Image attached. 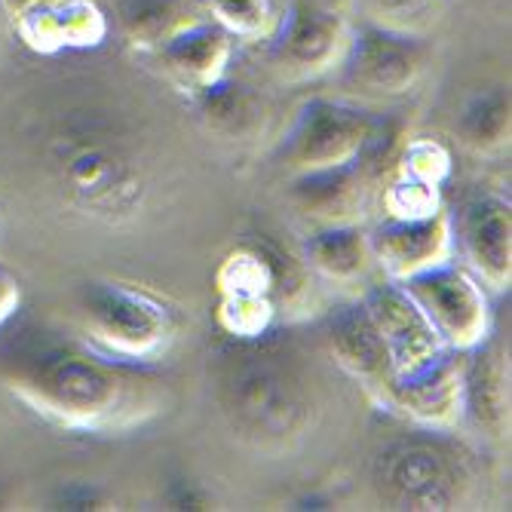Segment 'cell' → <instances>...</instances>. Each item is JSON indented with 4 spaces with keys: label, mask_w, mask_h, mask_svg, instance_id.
Masks as SVG:
<instances>
[{
    "label": "cell",
    "mask_w": 512,
    "mask_h": 512,
    "mask_svg": "<svg viewBox=\"0 0 512 512\" xmlns=\"http://www.w3.org/2000/svg\"><path fill=\"white\" fill-rule=\"evenodd\" d=\"M117 16L126 40L132 46H142V50H154V53L175 31L197 19L184 7V0H120Z\"/></svg>",
    "instance_id": "cell-20"
},
{
    "label": "cell",
    "mask_w": 512,
    "mask_h": 512,
    "mask_svg": "<svg viewBox=\"0 0 512 512\" xmlns=\"http://www.w3.org/2000/svg\"><path fill=\"white\" fill-rule=\"evenodd\" d=\"M292 200L316 221V227L353 224L368 200V163L359 160L338 169L292 175Z\"/></svg>",
    "instance_id": "cell-18"
},
{
    "label": "cell",
    "mask_w": 512,
    "mask_h": 512,
    "mask_svg": "<svg viewBox=\"0 0 512 512\" xmlns=\"http://www.w3.org/2000/svg\"><path fill=\"white\" fill-rule=\"evenodd\" d=\"M371 261L387 279L405 283L408 276L424 273L451 261L454 255V227L451 212L436 209L421 218H384L368 234Z\"/></svg>",
    "instance_id": "cell-11"
},
{
    "label": "cell",
    "mask_w": 512,
    "mask_h": 512,
    "mask_svg": "<svg viewBox=\"0 0 512 512\" xmlns=\"http://www.w3.org/2000/svg\"><path fill=\"white\" fill-rule=\"evenodd\" d=\"M350 31L347 16L325 0H292L267 37V53L286 77H319L341 68Z\"/></svg>",
    "instance_id": "cell-8"
},
{
    "label": "cell",
    "mask_w": 512,
    "mask_h": 512,
    "mask_svg": "<svg viewBox=\"0 0 512 512\" xmlns=\"http://www.w3.org/2000/svg\"><path fill=\"white\" fill-rule=\"evenodd\" d=\"M350 7L365 25L427 37L439 19L442 0H350Z\"/></svg>",
    "instance_id": "cell-22"
},
{
    "label": "cell",
    "mask_w": 512,
    "mask_h": 512,
    "mask_svg": "<svg viewBox=\"0 0 512 512\" xmlns=\"http://www.w3.org/2000/svg\"><path fill=\"white\" fill-rule=\"evenodd\" d=\"M197 99L203 105L206 120L227 135H243L258 120L255 96L240 83H227V77L218 80L215 86L203 89Z\"/></svg>",
    "instance_id": "cell-24"
},
{
    "label": "cell",
    "mask_w": 512,
    "mask_h": 512,
    "mask_svg": "<svg viewBox=\"0 0 512 512\" xmlns=\"http://www.w3.org/2000/svg\"><path fill=\"white\" fill-rule=\"evenodd\" d=\"M212 396L230 436L261 457L292 454L316 424L304 371L264 338L234 341L215 356Z\"/></svg>",
    "instance_id": "cell-2"
},
{
    "label": "cell",
    "mask_w": 512,
    "mask_h": 512,
    "mask_svg": "<svg viewBox=\"0 0 512 512\" xmlns=\"http://www.w3.org/2000/svg\"><path fill=\"white\" fill-rule=\"evenodd\" d=\"M430 68V43L417 34H399L378 25L350 31V43L341 62V80L365 96H405L424 80Z\"/></svg>",
    "instance_id": "cell-9"
},
{
    "label": "cell",
    "mask_w": 512,
    "mask_h": 512,
    "mask_svg": "<svg viewBox=\"0 0 512 512\" xmlns=\"http://www.w3.org/2000/svg\"><path fill=\"white\" fill-rule=\"evenodd\" d=\"M40 4H46V0H0V7H4V10L10 13V19H19L22 13L40 7Z\"/></svg>",
    "instance_id": "cell-28"
},
{
    "label": "cell",
    "mask_w": 512,
    "mask_h": 512,
    "mask_svg": "<svg viewBox=\"0 0 512 512\" xmlns=\"http://www.w3.org/2000/svg\"><path fill=\"white\" fill-rule=\"evenodd\" d=\"M157 56L163 71L181 89L200 96L203 89L227 77L230 59H234V37L212 19H194L191 25L175 31L157 50Z\"/></svg>",
    "instance_id": "cell-17"
},
{
    "label": "cell",
    "mask_w": 512,
    "mask_h": 512,
    "mask_svg": "<svg viewBox=\"0 0 512 512\" xmlns=\"http://www.w3.org/2000/svg\"><path fill=\"white\" fill-rule=\"evenodd\" d=\"M22 307V279L0 264V329L16 316V310Z\"/></svg>",
    "instance_id": "cell-27"
},
{
    "label": "cell",
    "mask_w": 512,
    "mask_h": 512,
    "mask_svg": "<svg viewBox=\"0 0 512 512\" xmlns=\"http://www.w3.org/2000/svg\"><path fill=\"white\" fill-rule=\"evenodd\" d=\"M399 172L417 181H427L433 188H442L451 175V151L439 138H414L399 157Z\"/></svg>",
    "instance_id": "cell-26"
},
{
    "label": "cell",
    "mask_w": 512,
    "mask_h": 512,
    "mask_svg": "<svg viewBox=\"0 0 512 512\" xmlns=\"http://www.w3.org/2000/svg\"><path fill=\"white\" fill-rule=\"evenodd\" d=\"M384 120L341 99H310L279 142L276 163L289 175L368 163L381 154Z\"/></svg>",
    "instance_id": "cell-5"
},
{
    "label": "cell",
    "mask_w": 512,
    "mask_h": 512,
    "mask_svg": "<svg viewBox=\"0 0 512 512\" xmlns=\"http://www.w3.org/2000/svg\"><path fill=\"white\" fill-rule=\"evenodd\" d=\"M329 347L335 362L347 375L375 399V405H387L393 390V362L390 353L375 329V322L368 319L362 301L341 307L329 319Z\"/></svg>",
    "instance_id": "cell-16"
},
{
    "label": "cell",
    "mask_w": 512,
    "mask_h": 512,
    "mask_svg": "<svg viewBox=\"0 0 512 512\" xmlns=\"http://www.w3.org/2000/svg\"><path fill=\"white\" fill-rule=\"evenodd\" d=\"M371 488L387 509L445 512L473 497L476 473L470 460L442 439L408 436L375 454Z\"/></svg>",
    "instance_id": "cell-4"
},
{
    "label": "cell",
    "mask_w": 512,
    "mask_h": 512,
    "mask_svg": "<svg viewBox=\"0 0 512 512\" xmlns=\"http://www.w3.org/2000/svg\"><path fill=\"white\" fill-rule=\"evenodd\" d=\"M442 188H433L427 181L408 178L396 172V178L384 188V212L387 218H421L442 209Z\"/></svg>",
    "instance_id": "cell-25"
},
{
    "label": "cell",
    "mask_w": 512,
    "mask_h": 512,
    "mask_svg": "<svg viewBox=\"0 0 512 512\" xmlns=\"http://www.w3.org/2000/svg\"><path fill=\"white\" fill-rule=\"evenodd\" d=\"M384 408L433 433L457 430L463 424V353L445 347L421 371L396 378Z\"/></svg>",
    "instance_id": "cell-12"
},
{
    "label": "cell",
    "mask_w": 512,
    "mask_h": 512,
    "mask_svg": "<svg viewBox=\"0 0 512 512\" xmlns=\"http://www.w3.org/2000/svg\"><path fill=\"white\" fill-rule=\"evenodd\" d=\"M457 135L473 154H500L509 145V96L503 86H491L463 105Z\"/></svg>",
    "instance_id": "cell-21"
},
{
    "label": "cell",
    "mask_w": 512,
    "mask_h": 512,
    "mask_svg": "<svg viewBox=\"0 0 512 512\" xmlns=\"http://www.w3.org/2000/svg\"><path fill=\"white\" fill-rule=\"evenodd\" d=\"M454 243L467 255L473 276L494 292L509 289L512 279V212L500 194H476L451 215Z\"/></svg>",
    "instance_id": "cell-13"
},
{
    "label": "cell",
    "mask_w": 512,
    "mask_h": 512,
    "mask_svg": "<svg viewBox=\"0 0 512 512\" xmlns=\"http://www.w3.org/2000/svg\"><path fill=\"white\" fill-rule=\"evenodd\" d=\"M463 424L494 442L509 433V356L494 329L463 353Z\"/></svg>",
    "instance_id": "cell-14"
},
{
    "label": "cell",
    "mask_w": 512,
    "mask_h": 512,
    "mask_svg": "<svg viewBox=\"0 0 512 512\" xmlns=\"http://www.w3.org/2000/svg\"><path fill=\"white\" fill-rule=\"evenodd\" d=\"M301 258L310 267V273H319L322 279L338 286L359 283L368 273V267L375 264L368 249V234L359 227V221L316 227L304 240Z\"/></svg>",
    "instance_id": "cell-19"
},
{
    "label": "cell",
    "mask_w": 512,
    "mask_h": 512,
    "mask_svg": "<svg viewBox=\"0 0 512 512\" xmlns=\"http://www.w3.org/2000/svg\"><path fill=\"white\" fill-rule=\"evenodd\" d=\"M13 28L25 46L43 56L96 50L111 34L108 13L96 0H46V4L13 19Z\"/></svg>",
    "instance_id": "cell-15"
},
{
    "label": "cell",
    "mask_w": 512,
    "mask_h": 512,
    "mask_svg": "<svg viewBox=\"0 0 512 512\" xmlns=\"http://www.w3.org/2000/svg\"><path fill=\"white\" fill-rule=\"evenodd\" d=\"M77 319L92 350L138 365L163 359L178 338V313L169 301L111 279L80 289Z\"/></svg>",
    "instance_id": "cell-3"
},
{
    "label": "cell",
    "mask_w": 512,
    "mask_h": 512,
    "mask_svg": "<svg viewBox=\"0 0 512 512\" xmlns=\"http://www.w3.org/2000/svg\"><path fill=\"white\" fill-rule=\"evenodd\" d=\"M4 384L43 421L77 433H126L166 411V387L138 362L99 350L40 347L0 365Z\"/></svg>",
    "instance_id": "cell-1"
},
{
    "label": "cell",
    "mask_w": 512,
    "mask_h": 512,
    "mask_svg": "<svg viewBox=\"0 0 512 512\" xmlns=\"http://www.w3.org/2000/svg\"><path fill=\"white\" fill-rule=\"evenodd\" d=\"M402 286L424 310L433 332L448 350L467 353L491 335L488 292L470 270L457 267L454 261L414 273Z\"/></svg>",
    "instance_id": "cell-7"
},
{
    "label": "cell",
    "mask_w": 512,
    "mask_h": 512,
    "mask_svg": "<svg viewBox=\"0 0 512 512\" xmlns=\"http://www.w3.org/2000/svg\"><path fill=\"white\" fill-rule=\"evenodd\" d=\"M362 307L368 319L375 322V329L390 353L396 378L414 375V371L430 365L445 350V344L433 332L430 319L414 304V298L405 292L402 283L384 279V283L371 286L362 295Z\"/></svg>",
    "instance_id": "cell-10"
},
{
    "label": "cell",
    "mask_w": 512,
    "mask_h": 512,
    "mask_svg": "<svg viewBox=\"0 0 512 512\" xmlns=\"http://www.w3.org/2000/svg\"><path fill=\"white\" fill-rule=\"evenodd\" d=\"M209 19L234 40H267L279 10L273 0H203Z\"/></svg>",
    "instance_id": "cell-23"
},
{
    "label": "cell",
    "mask_w": 512,
    "mask_h": 512,
    "mask_svg": "<svg viewBox=\"0 0 512 512\" xmlns=\"http://www.w3.org/2000/svg\"><path fill=\"white\" fill-rule=\"evenodd\" d=\"M53 172L65 197L92 215H129L142 200V172L135 157L102 132L74 129L53 142Z\"/></svg>",
    "instance_id": "cell-6"
}]
</instances>
